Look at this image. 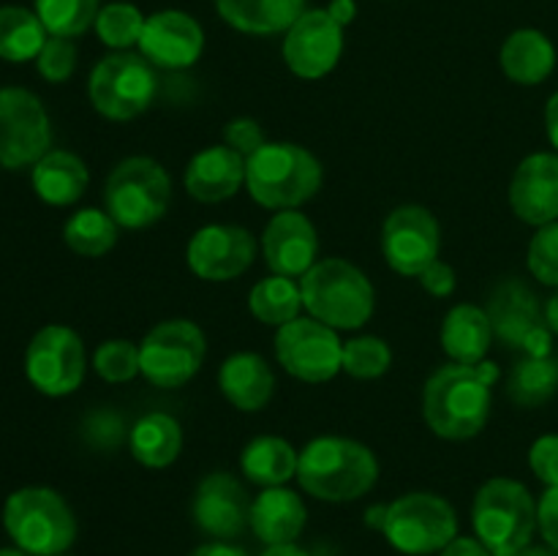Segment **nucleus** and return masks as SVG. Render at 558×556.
Returning a JSON list of instances; mask_svg holds the SVG:
<instances>
[{"label":"nucleus","mask_w":558,"mask_h":556,"mask_svg":"<svg viewBox=\"0 0 558 556\" xmlns=\"http://www.w3.org/2000/svg\"><path fill=\"white\" fill-rule=\"evenodd\" d=\"M499 368L488 360L480 365L450 363L428 376L423 390V414L428 428L447 442L474 439L485 428L494 403Z\"/></svg>","instance_id":"f257e3e1"},{"label":"nucleus","mask_w":558,"mask_h":556,"mask_svg":"<svg viewBox=\"0 0 558 556\" xmlns=\"http://www.w3.org/2000/svg\"><path fill=\"white\" fill-rule=\"evenodd\" d=\"M379 480L374 450L347 436H316L300 450L298 483L322 501H354Z\"/></svg>","instance_id":"f03ea898"},{"label":"nucleus","mask_w":558,"mask_h":556,"mask_svg":"<svg viewBox=\"0 0 558 556\" xmlns=\"http://www.w3.org/2000/svg\"><path fill=\"white\" fill-rule=\"evenodd\" d=\"M322 161L294 142H265L245 158V189L267 210H298L322 189Z\"/></svg>","instance_id":"7ed1b4c3"},{"label":"nucleus","mask_w":558,"mask_h":556,"mask_svg":"<svg viewBox=\"0 0 558 556\" xmlns=\"http://www.w3.org/2000/svg\"><path fill=\"white\" fill-rule=\"evenodd\" d=\"M303 309L332 330H360L374 316V283L341 256L319 259L303 278Z\"/></svg>","instance_id":"20e7f679"},{"label":"nucleus","mask_w":558,"mask_h":556,"mask_svg":"<svg viewBox=\"0 0 558 556\" xmlns=\"http://www.w3.org/2000/svg\"><path fill=\"white\" fill-rule=\"evenodd\" d=\"M472 523L490 554L515 556L537 532V499L521 480L490 478L474 496Z\"/></svg>","instance_id":"39448f33"},{"label":"nucleus","mask_w":558,"mask_h":556,"mask_svg":"<svg viewBox=\"0 0 558 556\" xmlns=\"http://www.w3.org/2000/svg\"><path fill=\"white\" fill-rule=\"evenodd\" d=\"M3 529L31 556H60L76 540L74 510L47 485L16 488L3 505Z\"/></svg>","instance_id":"423d86ee"},{"label":"nucleus","mask_w":558,"mask_h":556,"mask_svg":"<svg viewBox=\"0 0 558 556\" xmlns=\"http://www.w3.org/2000/svg\"><path fill=\"white\" fill-rule=\"evenodd\" d=\"M172 205L169 172L150 156H129L104 183V210L123 229H145L161 221Z\"/></svg>","instance_id":"0eeeda50"},{"label":"nucleus","mask_w":558,"mask_h":556,"mask_svg":"<svg viewBox=\"0 0 558 556\" xmlns=\"http://www.w3.org/2000/svg\"><path fill=\"white\" fill-rule=\"evenodd\" d=\"M156 87V71L142 55L112 52L93 65L87 96L101 118L125 123L150 109Z\"/></svg>","instance_id":"6e6552de"},{"label":"nucleus","mask_w":558,"mask_h":556,"mask_svg":"<svg viewBox=\"0 0 558 556\" xmlns=\"http://www.w3.org/2000/svg\"><path fill=\"white\" fill-rule=\"evenodd\" d=\"M381 534L396 551L407 556H428L445 551L458 537V516L439 494L414 491L387 507Z\"/></svg>","instance_id":"1a4fd4ad"},{"label":"nucleus","mask_w":558,"mask_h":556,"mask_svg":"<svg viewBox=\"0 0 558 556\" xmlns=\"http://www.w3.org/2000/svg\"><path fill=\"white\" fill-rule=\"evenodd\" d=\"M207 338L191 319H163L140 341V374L161 390H174L199 374Z\"/></svg>","instance_id":"9d476101"},{"label":"nucleus","mask_w":558,"mask_h":556,"mask_svg":"<svg viewBox=\"0 0 558 556\" xmlns=\"http://www.w3.org/2000/svg\"><path fill=\"white\" fill-rule=\"evenodd\" d=\"M485 311L499 341L512 349H523V354L532 358H548L554 349V330L545 322V305L526 281L505 278L496 283Z\"/></svg>","instance_id":"9b49d317"},{"label":"nucleus","mask_w":558,"mask_h":556,"mask_svg":"<svg viewBox=\"0 0 558 556\" xmlns=\"http://www.w3.org/2000/svg\"><path fill=\"white\" fill-rule=\"evenodd\" d=\"M87 352L80 333L65 325H44L25 349V376L41 396L63 398L82 387Z\"/></svg>","instance_id":"f8f14e48"},{"label":"nucleus","mask_w":558,"mask_h":556,"mask_svg":"<svg viewBox=\"0 0 558 556\" xmlns=\"http://www.w3.org/2000/svg\"><path fill=\"white\" fill-rule=\"evenodd\" d=\"M52 150V120L36 93L0 87V167L25 169Z\"/></svg>","instance_id":"ddd939ff"},{"label":"nucleus","mask_w":558,"mask_h":556,"mask_svg":"<svg viewBox=\"0 0 558 556\" xmlns=\"http://www.w3.org/2000/svg\"><path fill=\"white\" fill-rule=\"evenodd\" d=\"M276 358L289 376L308 385H322L341 374L343 341L338 330L314 316H298L276 333Z\"/></svg>","instance_id":"4468645a"},{"label":"nucleus","mask_w":558,"mask_h":556,"mask_svg":"<svg viewBox=\"0 0 558 556\" xmlns=\"http://www.w3.org/2000/svg\"><path fill=\"white\" fill-rule=\"evenodd\" d=\"M441 232L434 213L423 205H401L381 223V254L398 276L417 278L439 259Z\"/></svg>","instance_id":"2eb2a0df"},{"label":"nucleus","mask_w":558,"mask_h":556,"mask_svg":"<svg viewBox=\"0 0 558 556\" xmlns=\"http://www.w3.org/2000/svg\"><path fill=\"white\" fill-rule=\"evenodd\" d=\"M256 259V238L234 223H207L191 234L185 245L189 270L202 281H232Z\"/></svg>","instance_id":"dca6fc26"},{"label":"nucleus","mask_w":558,"mask_h":556,"mask_svg":"<svg viewBox=\"0 0 558 556\" xmlns=\"http://www.w3.org/2000/svg\"><path fill=\"white\" fill-rule=\"evenodd\" d=\"M343 55V27L327 9H308L283 33V60L300 80H322Z\"/></svg>","instance_id":"f3484780"},{"label":"nucleus","mask_w":558,"mask_h":556,"mask_svg":"<svg viewBox=\"0 0 558 556\" xmlns=\"http://www.w3.org/2000/svg\"><path fill=\"white\" fill-rule=\"evenodd\" d=\"M205 52V31L191 14L163 9L147 16L140 38V55L153 69H191Z\"/></svg>","instance_id":"a211bd4d"},{"label":"nucleus","mask_w":558,"mask_h":556,"mask_svg":"<svg viewBox=\"0 0 558 556\" xmlns=\"http://www.w3.org/2000/svg\"><path fill=\"white\" fill-rule=\"evenodd\" d=\"M194 523L216 540H232L251 527V499L232 472H210L196 485L191 501Z\"/></svg>","instance_id":"6ab92c4d"},{"label":"nucleus","mask_w":558,"mask_h":556,"mask_svg":"<svg viewBox=\"0 0 558 556\" xmlns=\"http://www.w3.org/2000/svg\"><path fill=\"white\" fill-rule=\"evenodd\" d=\"M262 254L276 276L303 278L319 262V234L300 210H278L262 232Z\"/></svg>","instance_id":"aec40b11"},{"label":"nucleus","mask_w":558,"mask_h":556,"mask_svg":"<svg viewBox=\"0 0 558 556\" xmlns=\"http://www.w3.org/2000/svg\"><path fill=\"white\" fill-rule=\"evenodd\" d=\"M510 207L529 227L558 221V153H532L510 180Z\"/></svg>","instance_id":"412c9836"},{"label":"nucleus","mask_w":558,"mask_h":556,"mask_svg":"<svg viewBox=\"0 0 558 556\" xmlns=\"http://www.w3.org/2000/svg\"><path fill=\"white\" fill-rule=\"evenodd\" d=\"M183 183L191 200L205 205L232 200L245 185V158L229 145L205 147L189 161Z\"/></svg>","instance_id":"4be33fe9"},{"label":"nucleus","mask_w":558,"mask_h":556,"mask_svg":"<svg viewBox=\"0 0 558 556\" xmlns=\"http://www.w3.org/2000/svg\"><path fill=\"white\" fill-rule=\"evenodd\" d=\"M218 387L223 398L240 412H259L270 403L276 374L256 352H234L218 368Z\"/></svg>","instance_id":"5701e85b"},{"label":"nucleus","mask_w":558,"mask_h":556,"mask_svg":"<svg viewBox=\"0 0 558 556\" xmlns=\"http://www.w3.org/2000/svg\"><path fill=\"white\" fill-rule=\"evenodd\" d=\"M308 521V510L303 505V496L292 488H265L251 501V529L265 545L294 543Z\"/></svg>","instance_id":"b1692460"},{"label":"nucleus","mask_w":558,"mask_h":556,"mask_svg":"<svg viewBox=\"0 0 558 556\" xmlns=\"http://www.w3.org/2000/svg\"><path fill=\"white\" fill-rule=\"evenodd\" d=\"M556 47L537 27H521L510 33L499 49V65L505 76L515 85H543L556 69Z\"/></svg>","instance_id":"393cba45"},{"label":"nucleus","mask_w":558,"mask_h":556,"mask_svg":"<svg viewBox=\"0 0 558 556\" xmlns=\"http://www.w3.org/2000/svg\"><path fill=\"white\" fill-rule=\"evenodd\" d=\"M90 172L87 164L71 150H49L31 167V185L41 202L52 207H69L85 196Z\"/></svg>","instance_id":"a878e982"},{"label":"nucleus","mask_w":558,"mask_h":556,"mask_svg":"<svg viewBox=\"0 0 558 556\" xmlns=\"http://www.w3.org/2000/svg\"><path fill=\"white\" fill-rule=\"evenodd\" d=\"M441 349L452 363L480 365L494 343V325L488 311L474 303H458L441 322Z\"/></svg>","instance_id":"bb28decb"},{"label":"nucleus","mask_w":558,"mask_h":556,"mask_svg":"<svg viewBox=\"0 0 558 556\" xmlns=\"http://www.w3.org/2000/svg\"><path fill=\"white\" fill-rule=\"evenodd\" d=\"M216 11L229 27L248 36L287 33L305 14V0H216Z\"/></svg>","instance_id":"cd10ccee"},{"label":"nucleus","mask_w":558,"mask_h":556,"mask_svg":"<svg viewBox=\"0 0 558 556\" xmlns=\"http://www.w3.org/2000/svg\"><path fill=\"white\" fill-rule=\"evenodd\" d=\"M129 450L147 469H167L183 450V428L167 412H147L131 425Z\"/></svg>","instance_id":"c85d7f7f"},{"label":"nucleus","mask_w":558,"mask_h":556,"mask_svg":"<svg viewBox=\"0 0 558 556\" xmlns=\"http://www.w3.org/2000/svg\"><path fill=\"white\" fill-rule=\"evenodd\" d=\"M298 461L300 450H294L287 439L281 436H256L240 452V472L251 480V483L262 485V488H276V485L289 483L298 478Z\"/></svg>","instance_id":"c756f323"},{"label":"nucleus","mask_w":558,"mask_h":556,"mask_svg":"<svg viewBox=\"0 0 558 556\" xmlns=\"http://www.w3.org/2000/svg\"><path fill=\"white\" fill-rule=\"evenodd\" d=\"M49 33L36 11L25 5H0V60L27 63L36 60Z\"/></svg>","instance_id":"7c9ffc66"},{"label":"nucleus","mask_w":558,"mask_h":556,"mask_svg":"<svg viewBox=\"0 0 558 556\" xmlns=\"http://www.w3.org/2000/svg\"><path fill=\"white\" fill-rule=\"evenodd\" d=\"M248 309L254 319L262 325L283 327L287 322H294L303 311V292H300L298 278L289 276H267L256 281L248 292Z\"/></svg>","instance_id":"2f4dec72"},{"label":"nucleus","mask_w":558,"mask_h":556,"mask_svg":"<svg viewBox=\"0 0 558 556\" xmlns=\"http://www.w3.org/2000/svg\"><path fill=\"white\" fill-rule=\"evenodd\" d=\"M558 392V360L523 354L507 376V396L515 407L534 409L548 403Z\"/></svg>","instance_id":"473e14b6"},{"label":"nucleus","mask_w":558,"mask_h":556,"mask_svg":"<svg viewBox=\"0 0 558 556\" xmlns=\"http://www.w3.org/2000/svg\"><path fill=\"white\" fill-rule=\"evenodd\" d=\"M118 221L107 210H98V207H82L63 223L65 245L74 254L90 256V259L109 254L114 243H118Z\"/></svg>","instance_id":"72a5a7b5"},{"label":"nucleus","mask_w":558,"mask_h":556,"mask_svg":"<svg viewBox=\"0 0 558 556\" xmlns=\"http://www.w3.org/2000/svg\"><path fill=\"white\" fill-rule=\"evenodd\" d=\"M145 22H147V16L142 14L134 3L114 0V3L101 5L93 31H96L98 41H101L104 47L114 49V52H129L134 44L140 47Z\"/></svg>","instance_id":"f704fd0d"},{"label":"nucleus","mask_w":558,"mask_h":556,"mask_svg":"<svg viewBox=\"0 0 558 556\" xmlns=\"http://www.w3.org/2000/svg\"><path fill=\"white\" fill-rule=\"evenodd\" d=\"M33 11L49 36L76 38L96 25L101 0H36Z\"/></svg>","instance_id":"c9c22d12"},{"label":"nucleus","mask_w":558,"mask_h":556,"mask_svg":"<svg viewBox=\"0 0 558 556\" xmlns=\"http://www.w3.org/2000/svg\"><path fill=\"white\" fill-rule=\"evenodd\" d=\"M392 349L379 336H357L343 343L341 368L354 379H379L390 371Z\"/></svg>","instance_id":"e433bc0d"},{"label":"nucleus","mask_w":558,"mask_h":556,"mask_svg":"<svg viewBox=\"0 0 558 556\" xmlns=\"http://www.w3.org/2000/svg\"><path fill=\"white\" fill-rule=\"evenodd\" d=\"M93 368L104 382L123 385L140 374V343L125 338H109L93 352Z\"/></svg>","instance_id":"4c0bfd02"},{"label":"nucleus","mask_w":558,"mask_h":556,"mask_svg":"<svg viewBox=\"0 0 558 556\" xmlns=\"http://www.w3.org/2000/svg\"><path fill=\"white\" fill-rule=\"evenodd\" d=\"M526 265L543 287H558V221L537 227L529 243Z\"/></svg>","instance_id":"58836bf2"},{"label":"nucleus","mask_w":558,"mask_h":556,"mask_svg":"<svg viewBox=\"0 0 558 556\" xmlns=\"http://www.w3.org/2000/svg\"><path fill=\"white\" fill-rule=\"evenodd\" d=\"M36 69L41 80L52 82V85H63L71 80L76 69V44L74 38L49 36L47 44L41 47L36 58Z\"/></svg>","instance_id":"ea45409f"},{"label":"nucleus","mask_w":558,"mask_h":556,"mask_svg":"<svg viewBox=\"0 0 558 556\" xmlns=\"http://www.w3.org/2000/svg\"><path fill=\"white\" fill-rule=\"evenodd\" d=\"M529 467L539 483L558 485V434H543L529 447Z\"/></svg>","instance_id":"a19ab883"},{"label":"nucleus","mask_w":558,"mask_h":556,"mask_svg":"<svg viewBox=\"0 0 558 556\" xmlns=\"http://www.w3.org/2000/svg\"><path fill=\"white\" fill-rule=\"evenodd\" d=\"M265 142H267L265 131H262V125L256 123L254 118H234L229 120L227 129H223V145L238 150L243 158H248L251 153L259 150Z\"/></svg>","instance_id":"79ce46f5"},{"label":"nucleus","mask_w":558,"mask_h":556,"mask_svg":"<svg viewBox=\"0 0 558 556\" xmlns=\"http://www.w3.org/2000/svg\"><path fill=\"white\" fill-rule=\"evenodd\" d=\"M417 278H420V283H423L425 292L434 294V298H450L458 287L456 270H452V265H447V262H441V259L430 262V265L425 267Z\"/></svg>","instance_id":"37998d69"},{"label":"nucleus","mask_w":558,"mask_h":556,"mask_svg":"<svg viewBox=\"0 0 558 556\" xmlns=\"http://www.w3.org/2000/svg\"><path fill=\"white\" fill-rule=\"evenodd\" d=\"M537 529L543 532L545 543L558 551V485L545 488L537 501Z\"/></svg>","instance_id":"c03bdc74"},{"label":"nucleus","mask_w":558,"mask_h":556,"mask_svg":"<svg viewBox=\"0 0 558 556\" xmlns=\"http://www.w3.org/2000/svg\"><path fill=\"white\" fill-rule=\"evenodd\" d=\"M441 556H494L477 537H456Z\"/></svg>","instance_id":"a18cd8bd"},{"label":"nucleus","mask_w":558,"mask_h":556,"mask_svg":"<svg viewBox=\"0 0 558 556\" xmlns=\"http://www.w3.org/2000/svg\"><path fill=\"white\" fill-rule=\"evenodd\" d=\"M327 11H330V16L338 22V25L347 27L352 25L354 16H357V3H354V0H330Z\"/></svg>","instance_id":"49530a36"},{"label":"nucleus","mask_w":558,"mask_h":556,"mask_svg":"<svg viewBox=\"0 0 558 556\" xmlns=\"http://www.w3.org/2000/svg\"><path fill=\"white\" fill-rule=\"evenodd\" d=\"M191 556H248L243 548L238 545L227 543V540H216V543H205L194 551Z\"/></svg>","instance_id":"de8ad7c7"},{"label":"nucleus","mask_w":558,"mask_h":556,"mask_svg":"<svg viewBox=\"0 0 558 556\" xmlns=\"http://www.w3.org/2000/svg\"><path fill=\"white\" fill-rule=\"evenodd\" d=\"M545 134H548V142L558 153V90L545 104Z\"/></svg>","instance_id":"09e8293b"},{"label":"nucleus","mask_w":558,"mask_h":556,"mask_svg":"<svg viewBox=\"0 0 558 556\" xmlns=\"http://www.w3.org/2000/svg\"><path fill=\"white\" fill-rule=\"evenodd\" d=\"M387 507H390V505H374V507H368V510H365V523H368L371 529H376V532H381V529H385Z\"/></svg>","instance_id":"8fccbe9b"},{"label":"nucleus","mask_w":558,"mask_h":556,"mask_svg":"<svg viewBox=\"0 0 558 556\" xmlns=\"http://www.w3.org/2000/svg\"><path fill=\"white\" fill-rule=\"evenodd\" d=\"M262 556H308V551L300 548L298 543H281V545H267Z\"/></svg>","instance_id":"3c124183"},{"label":"nucleus","mask_w":558,"mask_h":556,"mask_svg":"<svg viewBox=\"0 0 558 556\" xmlns=\"http://www.w3.org/2000/svg\"><path fill=\"white\" fill-rule=\"evenodd\" d=\"M545 322H548V327L554 330V336H558V287L548 298V303H545Z\"/></svg>","instance_id":"603ef678"},{"label":"nucleus","mask_w":558,"mask_h":556,"mask_svg":"<svg viewBox=\"0 0 558 556\" xmlns=\"http://www.w3.org/2000/svg\"><path fill=\"white\" fill-rule=\"evenodd\" d=\"M515 556H558V551L550 548V545H526Z\"/></svg>","instance_id":"864d4df0"},{"label":"nucleus","mask_w":558,"mask_h":556,"mask_svg":"<svg viewBox=\"0 0 558 556\" xmlns=\"http://www.w3.org/2000/svg\"><path fill=\"white\" fill-rule=\"evenodd\" d=\"M0 556H31V554L22 548H16V545H11V548H0Z\"/></svg>","instance_id":"5fc2aeb1"},{"label":"nucleus","mask_w":558,"mask_h":556,"mask_svg":"<svg viewBox=\"0 0 558 556\" xmlns=\"http://www.w3.org/2000/svg\"><path fill=\"white\" fill-rule=\"evenodd\" d=\"M60 556H69V554H60Z\"/></svg>","instance_id":"6e6d98bb"},{"label":"nucleus","mask_w":558,"mask_h":556,"mask_svg":"<svg viewBox=\"0 0 558 556\" xmlns=\"http://www.w3.org/2000/svg\"><path fill=\"white\" fill-rule=\"evenodd\" d=\"M556 360H558V358H556Z\"/></svg>","instance_id":"4d7b16f0"}]
</instances>
